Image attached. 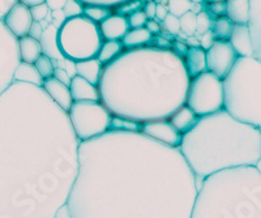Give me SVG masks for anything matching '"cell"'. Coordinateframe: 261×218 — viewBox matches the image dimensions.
<instances>
[{
    "label": "cell",
    "instance_id": "5",
    "mask_svg": "<svg viewBox=\"0 0 261 218\" xmlns=\"http://www.w3.org/2000/svg\"><path fill=\"white\" fill-rule=\"evenodd\" d=\"M191 218H261V170L237 168L208 176Z\"/></svg>",
    "mask_w": 261,
    "mask_h": 218
},
{
    "label": "cell",
    "instance_id": "49",
    "mask_svg": "<svg viewBox=\"0 0 261 218\" xmlns=\"http://www.w3.org/2000/svg\"><path fill=\"white\" fill-rule=\"evenodd\" d=\"M43 30H45V28L42 26L41 22H37L34 21L33 22L32 28H30V32H29V36L33 37V38H36V39H41L42 34H43Z\"/></svg>",
    "mask_w": 261,
    "mask_h": 218
},
{
    "label": "cell",
    "instance_id": "36",
    "mask_svg": "<svg viewBox=\"0 0 261 218\" xmlns=\"http://www.w3.org/2000/svg\"><path fill=\"white\" fill-rule=\"evenodd\" d=\"M63 12L67 20L69 18L79 17V16L84 15V4L79 0H67L64 8H63Z\"/></svg>",
    "mask_w": 261,
    "mask_h": 218
},
{
    "label": "cell",
    "instance_id": "33",
    "mask_svg": "<svg viewBox=\"0 0 261 218\" xmlns=\"http://www.w3.org/2000/svg\"><path fill=\"white\" fill-rule=\"evenodd\" d=\"M36 68L38 69L39 75L42 76L43 80L46 78L54 77V72H55V66L53 63V59L48 58L47 55H42L38 60H37L36 63H34Z\"/></svg>",
    "mask_w": 261,
    "mask_h": 218
},
{
    "label": "cell",
    "instance_id": "46",
    "mask_svg": "<svg viewBox=\"0 0 261 218\" xmlns=\"http://www.w3.org/2000/svg\"><path fill=\"white\" fill-rule=\"evenodd\" d=\"M54 77L57 78V80H59L60 83H63V84L68 85V87H69V84H71L72 77H69L68 72L65 71L64 68H60V67L55 68V72H54Z\"/></svg>",
    "mask_w": 261,
    "mask_h": 218
},
{
    "label": "cell",
    "instance_id": "52",
    "mask_svg": "<svg viewBox=\"0 0 261 218\" xmlns=\"http://www.w3.org/2000/svg\"><path fill=\"white\" fill-rule=\"evenodd\" d=\"M169 8H167V6H165L163 3H160L157 4V9H155V18L157 20H160L161 22L166 18V16L169 15Z\"/></svg>",
    "mask_w": 261,
    "mask_h": 218
},
{
    "label": "cell",
    "instance_id": "47",
    "mask_svg": "<svg viewBox=\"0 0 261 218\" xmlns=\"http://www.w3.org/2000/svg\"><path fill=\"white\" fill-rule=\"evenodd\" d=\"M51 13H53V22H51V24L55 25L58 29H60L62 25L67 21V18H65L63 9H60V11H53Z\"/></svg>",
    "mask_w": 261,
    "mask_h": 218
},
{
    "label": "cell",
    "instance_id": "24",
    "mask_svg": "<svg viewBox=\"0 0 261 218\" xmlns=\"http://www.w3.org/2000/svg\"><path fill=\"white\" fill-rule=\"evenodd\" d=\"M58 29L55 25L50 24L42 34L39 42H41L42 51L43 55H47L51 59H62V54H60L59 45H58Z\"/></svg>",
    "mask_w": 261,
    "mask_h": 218
},
{
    "label": "cell",
    "instance_id": "25",
    "mask_svg": "<svg viewBox=\"0 0 261 218\" xmlns=\"http://www.w3.org/2000/svg\"><path fill=\"white\" fill-rule=\"evenodd\" d=\"M43 78L39 75L38 69L34 64L20 62L15 72V83H24V84L36 85V87L42 88L43 85Z\"/></svg>",
    "mask_w": 261,
    "mask_h": 218
},
{
    "label": "cell",
    "instance_id": "29",
    "mask_svg": "<svg viewBox=\"0 0 261 218\" xmlns=\"http://www.w3.org/2000/svg\"><path fill=\"white\" fill-rule=\"evenodd\" d=\"M114 13L113 8L103 6H84V16L95 24H101Z\"/></svg>",
    "mask_w": 261,
    "mask_h": 218
},
{
    "label": "cell",
    "instance_id": "12",
    "mask_svg": "<svg viewBox=\"0 0 261 218\" xmlns=\"http://www.w3.org/2000/svg\"><path fill=\"white\" fill-rule=\"evenodd\" d=\"M140 132L151 140L165 144L167 147L176 148V149H179L181 140H183V134L172 126L170 119L150 120V122L141 123Z\"/></svg>",
    "mask_w": 261,
    "mask_h": 218
},
{
    "label": "cell",
    "instance_id": "51",
    "mask_svg": "<svg viewBox=\"0 0 261 218\" xmlns=\"http://www.w3.org/2000/svg\"><path fill=\"white\" fill-rule=\"evenodd\" d=\"M45 3L47 4L48 9L53 12V11H60V9L64 8L67 0H45Z\"/></svg>",
    "mask_w": 261,
    "mask_h": 218
},
{
    "label": "cell",
    "instance_id": "20",
    "mask_svg": "<svg viewBox=\"0 0 261 218\" xmlns=\"http://www.w3.org/2000/svg\"><path fill=\"white\" fill-rule=\"evenodd\" d=\"M226 16L235 25H248L251 16V0H227Z\"/></svg>",
    "mask_w": 261,
    "mask_h": 218
},
{
    "label": "cell",
    "instance_id": "18",
    "mask_svg": "<svg viewBox=\"0 0 261 218\" xmlns=\"http://www.w3.org/2000/svg\"><path fill=\"white\" fill-rule=\"evenodd\" d=\"M248 26L252 37L253 57L261 60V0H251Z\"/></svg>",
    "mask_w": 261,
    "mask_h": 218
},
{
    "label": "cell",
    "instance_id": "16",
    "mask_svg": "<svg viewBox=\"0 0 261 218\" xmlns=\"http://www.w3.org/2000/svg\"><path fill=\"white\" fill-rule=\"evenodd\" d=\"M239 58L253 57V43L248 25H235L228 39Z\"/></svg>",
    "mask_w": 261,
    "mask_h": 218
},
{
    "label": "cell",
    "instance_id": "44",
    "mask_svg": "<svg viewBox=\"0 0 261 218\" xmlns=\"http://www.w3.org/2000/svg\"><path fill=\"white\" fill-rule=\"evenodd\" d=\"M199 41H200V47L204 48L205 51H208L209 48L214 45V42H216L217 39L216 37H214L213 32L209 30V32H206V33H204L201 37H200Z\"/></svg>",
    "mask_w": 261,
    "mask_h": 218
},
{
    "label": "cell",
    "instance_id": "26",
    "mask_svg": "<svg viewBox=\"0 0 261 218\" xmlns=\"http://www.w3.org/2000/svg\"><path fill=\"white\" fill-rule=\"evenodd\" d=\"M151 34L149 33L146 28H137V29H130L124 38L122 39V43L125 50H135V48L146 47L151 41Z\"/></svg>",
    "mask_w": 261,
    "mask_h": 218
},
{
    "label": "cell",
    "instance_id": "13",
    "mask_svg": "<svg viewBox=\"0 0 261 218\" xmlns=\"http://www.w3.org/2000/svg\"><path fill=\"white\" fill-rule=\"evenodd\" d=\"M3 22L7 26V29L16 38L20 39L22 37L29 36L30 28H32L34 20H33L29 7L18 2L17 4H15L12 8L9 9V12L3 18Z\"/></svg>",
    "mask_w": 261,
    "mask_h": 218
},
{
    "label": "cell",
    "instance_id": "42",
    "mask_svg": "<svg viewBox=\"0 0 261 218\" xmlns=\"http://www.w3.org/2000/svg\"><path fill=\"white\" fill-rule=\"evenodd\" d=\"M206 11L216 18L226 16V2L206 4Z\"/></svg>",
    "mask_w": 261,
    "mask_h": 218
},
{
    "label": "cell",
    "instance_id": "34",
    "mask_svg": "<svg viewBox=\"0 0 261 218\" xmlns=\"http://www.w3.org/2000/svg\"><path fill=\"white\" fill-rule=\"evenodd\" d=\"M180 21V33L186 34L187 37H192L196 34V15L190 12H187L186 15L181 16L179 18Z\"/></svg>",
    "mask_w": 261,
    "mask_h": 218
},
{
    "label": "cell",
    "instance_id": "11",
    "mask_svg": "<svg viewBox=\"0 0 261 218\" xmlns=\"http://www.w3.org/2000/svg\"><path fill=\"white\" fill-rule=\"evenodd\" d=\"M239 55L228 41H216L214 45L206 51V69L214 76L225 80L235 66Z\"/></svg>",
    "mask_w": 261,
    "mask_h": 218
},
{
    "label": "cell",
    "instance_id": "23",
    "mask_svg": "<svg viewBox=\"0 0 261 218\" xmlns=\"http://www.w3.org/2000/svg\"><path fill=\"white\" fill-rule=\"evenodd\" d=\"M169 119L172 123V126L175 127L181 134H184L190 132L196 126V123L199 120V117L187 105H184L172 114Z\"/></svg>",
    "mask_w": 261,
    "mask_h": 218
},
{
    "label": "cell",
    "instance_id": "6",
    "mask_svg": "<svg viewBox=\"0 0 261 218\" xmlns=\"http://www.w3.org/2000/svg\"><path fill=\"white\" fill-rule=\"evenodd\" d=\"M225 106L232 118L261 129V60L239 58L223 80Z\"/></svg>",
    "mask_w": 261,
    "mask_h": 218
},
{
    "label": "cell",
    "instance_id": "3",
    "mask_svg": "<svg viewBox=\"0 0 261 218\" xmlns=\"http://www.w3.org/2000/svg\"><path fill=\"white\" fill-rule=\"evenodd\" d=\"M188 85L183 59L146 46L125 50L106 64L98 90L114 117L145 123L169 119L186 105Z\"/></svg>",
    "mask_w": 261,
    "mask_h": 218
},
{
    "label": "cell",
    "instance_id": "30",
    "mask_svg": "<svg viewBox=\"0 0 261 218\" xmlns=\"http://www.w3.org/2000/svg\"><path fill=\"white\" fill-rule=\"evenodd\" d=\"M141 129V123L135 122V120L124 119L120 117H114L111 119L110 131H128V132H140Z\"/></svg>",
    "mask_w": 261,
    "mask_h": 218
},
{
    "label": "cell",
    "instance_id": "4",
    "mask_svg": "<svg viewBox=\"0 0 261 218\" xmlns=\"http://www.w3.org/2000/svg\"><path fill=\"white\" fill-rule=\"evenodd\" d=\"M179 152L197 185L221 171L261 162V129L242 123L226 110L199 118L196 126L183 134Z\"/></svg>",
    "mask_w": 261,
    "mask_h": 218
},
{
    "label": "cell",
    "instance_id": "45",
    "mask_svg": "<svg viewBox=\"0 0 261 218\" xmlns=\"http://www.w3.org/2000/svg\"><path fill=\"white\" fill-rule=\"evenodd\" d=\"M17 3L18 0H0V21H3V18L9 12V9Z\"/></svg>",
    "mask_w": 261,
    "mask_h": 218
},
{
    "label": "cell",
    "instance_id": "31",
    "mask_svg": "<svg viewBox=\"0 0 261 218\" xmlns=\"http://www.w3.org/2000/svg\"><path fill=\"white\" fill-rule=\"evenodd\" d=\"M192 2L191 0H167V8L171 15L180 18L181 16L190 12L192 8Z\"/></svg>",
    "mask_w": 261,
    "mask_h": 218
},
{
    "label": "cell",
    "instance_id": "32",
    "mask_svg": "<svg viewBox=\"0 0 261 218\" xmlns=\"http://www.w3.org/2000/svg\"><path fill=\"white\" fill-rule=\"evenodd\" d=\"M144 4L145 3H144L143 0H128V2H125V3L116 7V8L114 9V13L124 16V17H128V16L137 12V11H143Z\"/></svg>",
    "mask_w": 261,
    "mask_h": 218
},
{
    "label": "cell",
    "instance_id": "43",
    "mask_svg": "<svg viewBox=\"0 0 261 218\" xmlns=\"http://www.w3.org/2000/svg\"><path fill=\"white\" fill-rule=\"evenodd\" d=\"M188 50H190V47L186 45V42H181V41H172L171 51L176 55V57L180 58V59L184 60V58H186V55H187Z\"/></svg>",
    "mask_w": 261,
    "mask_h": 218
},
{
    "label": "cell",
    "instance_id": "35",
    "mask_svg": "<svg viewBox=\"0 0 261 218\" xmlns=\"http://www.w3.org/2000/svg\"><path fill=\"white\" fill-rule=\"evenodd\" d=\"M213 16L208 11H202L196 16V34H204L212 29Z\"/></svg>",
    "mask_w": 261,
    "mask_h": 218
},
{
    "label": "cell",
    "instance_id": "15",
    "mask_svg": "<svg viewBox=\"0 0 261 218\" xmlns=\"http://www.w3.org/2000/svg\"><path fill=\"white\" fill-rule=\"evenodd\" d=\"M129 30L128 18L116 13H113L99 24V32L103 41H122Z\"/></svg>",
    "mask_w": 261,
    "mask_h": 218
},
{
    "label": "cell",
    "instance_id": "8",
    "mask_svg": "<svg viewBox=\"0 0 261 218\" xmlns=\"http://www.w3.org/2000/svg\"><path fill=\"white\" fill-rule=\"evenodd\" d=\"M67 114L80 143L99 138L110 131L113 114L102 102H73Z\"/></svg>",
    "mask_w": 261,
    "mask_h": 218
},
{
    "label": "cell",
    "instance_id": "28",
    "mask_svg": "<svg viewBox=\"0 0 261 218\" xmlns=\"http://www.w3.org/2000/svg\"><path fill=\"white\" fill-rule=\"evenodd\" d=\"M234 26L235 24L227 16H222V17L214 18L211 30L213 32L217 41H228L232 34Z\"/></svg>",
    "mask_w": 261,
    "mask_h": 218
},
{
    "label": "cell",
    "instance_id": "22",
    "mask_svg": "<svg viewBox=\"0 0 261 218\" xmlns=\"http://www.w3.org/2000/svg\"><path fill=\"white\" fill-rule=\"evenodd\" d=\"M18 52L21 62L34 64L43 55L41 42L38 39L27 36L18 39Z\"/></svg>",
    "mask_w": 261,
    "mask_h": 218
},
{
    "label": "cell",
    "instance_id": "9",
    "mask_svg": "<svg viewBox=\"0 0 261 218\" xmlns=\"http://www.w3.org/2000/svg\"><path fill=\"white\" fill-rule=\"evenodd\" d=\"M186 105L199 118L223 110V81L209 71L202 72L201 75L191 78Z\"/></svg>",
    "mask_w": 261,
    "mask_h": 218
},
{
    "label": "cell",
    "instance_id": "58",
    "mask_svg": "<svg viewBox=\"0 0 261 218\" xmlns=\"http://www.w3.org/2000/svg\"><path fill=\"white\" fill-rule=\"evenodd\" d=\"M154 3L160 4V3H162V0H154Z\"/></svg>",
    "mask_w": 261,
    "mask_h": 218
},
{
    "label": "cell",
    "instance_id": "39",
    "mask_svg": "<svg viewBox=\"0 0 261 218\" xmlns=\"http://www.w3.org/2000/svg\"><path fill=\"white\" fill-rule=\"evenodd\" d=\"M30 12H32L33 20L37 22H42L43 20L48 17V13H50V9H48L47 4H38L36 7H32L30 8Z\"/></svg>",
    "mask_w": 261,
    "mask_h": 218
},
{
    "label": "cell",
    "instance_id": "59",
    "mask_svg": "<svg viewBox=\"0 0 261 218\" xmlns=\"http://www.w3.org/2000/svg\"><path fill=\"white\" fill-rule=\"evenodd\" d=\"M144 3H149V2H154V0H143Z\"/></svg>",
    "mask_w": 261,
    "mask_h": 218
},
{
    "label": "cell",
    "instance_id": "56",
    "mask_svg": "<svg viewBox=\"0 0 261 218\" xmlns=\"http://www.w3.org/2000/svg\"><path fill=\"white\" fill-rule=\"evenodd\" d=\"M220 2H227V0H204L205 4H212V3H220Z\"/></svg>",
    "mask_w": 261,
    "mask_h": 218
},
{
    "label": "cell",
    "instance_id": "53",
    "mask_svg": "<svg viewBox=\"0 0 261 218\" xmlns=\"http://www.w3.org/2000/svg\"><path fill=\"white\" fill-rule=\"evenodd\" d=\"M55 218H71V214H69V209H68V205L65 204L58 210V213L55 214Z\"/></svg>",
    "mask_w": 261,
    "mask_h": 218
},
{
    "label": "cell",
    "instance_id": "17",
    "mask_svg": "<svg viewBox=\"0 0 261 218\" xmlns=\"http://www.w3.org/2000/svg\"><path fill=\"white\" fill-rule=\"evenodd\" d=\"M69 90H71V96L73 102H101L98 87L90 84L89 81H86L85 78L80 77L77 75H74L72 77L71 84H69Z\"/></svg>",
    "mask_w": 261,
    "mask_h": 218
},
{
    "label": "cell",
    "instance_id": "48",
    "mask_svg": "<svg viewBox=\"0 0 261 218\" xmlns=\"http://www.w3.org/2000/svg\"><path fill=\"white\" fill-rule=\"evenodd\" d=\"M155 9H157V3L154 2H149V3L144 4L143 12L148 17V20H154L155 18Z\"/></svg>",
    "mask_w": 261,
    "mask_h": 218
},
{
    "label": "cell",
    "instance_id": "19",
    "mask_svg": "<svg viewBox=\"0 0 261 218\" xmlns=\"http://www.w3.org/2000/svg\"><path fill=\"white\" fill-rule=\"evenodd\" d=\"M183 62L190 80L201 75L202 72L208 71L206 69V51L201 47H190Z\"/></svg>",
    "mask_w": 261,
    "mask_h": 218
},
{
    "label": "cell",
    "instance_id": "2",
    "mask_svg": "<svg viewBox=\"0 0 261 218\" xmlns=\"http://www.w3.org/2000/svg\"><path fill=\"white\" fill-rule=\"evenodd\" d=\"M68 114L36 85L0 97V218H55L79 174Z\"/></svg>",
    "mask_w": 261,
    "mask_h": 218
},
{
    "label": "cell",
    "instance_id": "14",
    "mask_svg": "<svg viewBox=\"0 0 261 218\" xmlns=\"http://www.w3.org/2000/svg\"><path fill=\"white\" fill-rule=\"evenodd\" d=\"M42 89L47 93V96L50 97L63 111L68 113L72 103H73V99H72L71 90H69L68 85L63 84V83H60V81L57 80L55 77H50L46 78V80L43 81Z\"/></svg>",
    "mask_w": 261,
    "mask_h": 218
},
{
    "label": "cell",
    "instance_id": "41",
    "mask_svg": "<svg viewBox=\"0 0 261 218\" xmlns=\"http://www.w3.org/2000/svg\"><path fill=\"white\" fill-rule=\"evenodd\" d=\"M149 45L151 47H155V48H160V50H171V45H172V41H170L169 38L163 36H153L151 37V41Z\"/></svg>",
    "mask_w": 261,
    "mask_h": 218
},
{
    "label": "cell",
    "instance_id": "54",
    "mask_svg": "<svg viewBox=\"0 0 261 218\" xmlns=\"http://www.w3.org/2000/svg\"><path fill=\"white\" fill-rule=\"evenodd\" d=\"M186 45H187L188 47H200V41L197 38H196V36L187 37Z\"/></svg>",
    "mask_w": 261,
    "mask_h": 218
},
{
    "label": "cell",
    "instance_id": "55",
    "mask_svg": "<svg viewBox=\"0 0 261 218\" xmlns=\"http://www.w3.org/2000/svg\"><path fill=\"white\" fill-rule=\"evenodd\" d=\"M18 2H20V3H22V4H25V6H28L29 8L38 6V4L45 3V0H18Z\"/></svg>",
    "mask_w": 261,
    "mask_h": 218
},
{
    "label": "cell",
    "instance_id": "7",
    "mask_svg": "<svg viewBox=\"0 0 261 218\" xmlns=\"http://www.w3.org/2000/svg\"><path fill=\"white\" fill-rule=\"evenodd\" d=\"M102 43L99 25L84 15L67 20L58 32L60 54L72 63L97 58Z\"/></svg>",
    "mask_w": 261,
    "mask_h": 218
},
{
    "label": "cell",
    "instance_id": "38",
    "mask_svg": "<svg viewBox=\"0 0 261 218\" xmlns=\"http://www.w3.org/2000/svg\"><path fill=\"white\" fill-rule=\"evenodd\" d=\"M128 24H129L130 29H137V28H145L146 22H148V17L143 11H137V12L132 13L128 16Z\"/></svg>",
    "mask_w": 261,
    "mask_h": 218
},
{
    "label": "cell",
    "instance_id": "57",
    "mask_svg": "<svg viewBox=\"0 0 261 218\" xmlns=\"http://www.w3.org/2000/svg\"><path fill=\"white\" fill-rule=\"evenodd\" d=\"M193 4H202L204 3V0H191Z\"/></svg>",
    "mask_w": 261,
    "mask_h": 218
},
{
    "label": "cell",
    "instance_id": "1",
    "mask_svg": "<svg viewBox=\"0 0 261 218\" xmlns=\"http://www.w3.org/2000/svg\"><path fill=\"white\" fill-rule=\"evenodd\" d=\"M199 185L179 149L141 132L80 143L71 218H191Z\"/></svg>",
    "mask_w": 261,
    "mask_h": 218
},
{
    "label": "cell",
    "instance_id": "27",
    "mask_svg": "<svg viewBox=\"0 0 261 218\" xmlns=\"http://www.w3.org/2000/svg\"><path fill=\"white\" fill-rule=\"evenodd\" d=\"M124 51L125 48L123 46L122 41H103L101 50H99V52L97 55V59L105 67L106 64L111 63L113 60H115Z\"/></svg>",
    "mask_w": 261,
    "mask_h": 218
},
{
    "label": "cell",
    "instance_id": "50",
    "mask_svg": "<svg viewBox=\"0 0 261 218\" xmlns=\"http://www.w3.org/2000/svg\"><path fill=\"white\" fill-rule=\"evenodd\" d=\"M145 28L149 33L151 34V36H160L161 34V25H160V22L155 21V18L154 20H148Z\"/></svg>",
    "mask_w": 261,
    "mask_h": 218
},
{
    "label": "cell",
    "instance_id": "10",
    "mask_svg": "<svg viewBox=\"0 0 261 218\" xmlns=\"http://www.w3.org/2000/svg\"><path fill=\"white\" fill-rule=\"evenodd\" d=\"M20 62L18 39L0 21V97L15 83V72Z\"/></svg>",
    "mask_w": 261,
    "mask_h": 218
},
{
    "label": "cell",
    "instance_id": "37",
    "mask_svg": "<svg viewBox=\"0 0 261 218\" xmlns=\"http://www.w3.org/2000/svg\"><path fill=\"white\" fill-rule=\"evenodd\" d=\"M162 28L165 29L166 33H169L172 37L180 34V21H179V17L169 13L166 18L162 21Z\"/></svg>",
    "mask_w": 261,
    "mask_h": 218
},
{
    "label": "cell",
    "instance_id": "21",
    "mask_svg": "<svg viewBox=\"0 0 261 218\" xmlns=\"http://www.w3.org/2000/svg\"><path fill=\"white\" fill-rule=\"evenodd\" d=\"M74 71H76V75L89 81L90 84L98 87L102 72H103V66L97 58H94V59L83 60V62L74 63Z\"/></svg>",
    "mask_w": 261,
    "mask_h": 218
},
{
    "label": "cell",
    "instance_id": "40",
    "mask_svg": "<svg viewBox=\"0 0 261 218\" xmlns=\"http://www.w3.org/2000/svg\"><path fill=\"white\" fill-rule=\"evenodd\" d=\"M79 2H81L84 6H103L115 9L116 7L125 3L128 0H79Z\"/></svg>",
    "mask_w": 261,
    "mask_h": 218
}]
</instances>
